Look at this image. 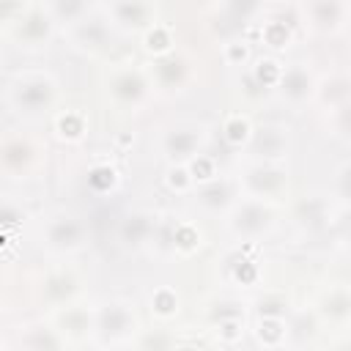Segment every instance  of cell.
<instances>
[{"label":"cell","mask_w":351,"mask_h":351,"mask_svg":"<svg viewBox=\"0 0 351 351\" xmlns=\"http://www.w3.org/2000/svg\"><path fill=\"white\" fill-rule=\"evenodd\" d=\"M14 110L25 115H44L55 101V80L49 74H19V80L8 90Z\"/></svg>","instance_id":"obj_1"},{"label":"cell","mask_w":351,"mask_h":351,"mask_svg":"<svg viewBox=\"0 0 351 351\" xmlns=\"http://www.w3.org/2000/svg\"><path fill=\"white\" fill-rule=\"evenodd\" d=\"M47 244L58 252H77L85 247V225L71 214L49 217L47 222Z\"/></svg>","instance_id":"obj_2"},{"label":"cell","mask_w":351,"mask_h":351,"mask_svg":"<svg viewBox=\"0 0 351 351\" xmlns=\"http://www.w3.org/2000/svg\"><path fill=\"white\" fill-rule=\"evenodd\" d=\"M271 217H274V214H271V206H269L266 200H255V197H250L247 203H241V206L233 211L230 225H233V230H236L239 236H244V239H255V236H261V233L269 230Z\"/></svg>","instance_id":"obj_3"},{"label":"cell","mask_w":351,"mask_h":351,"mask_svg":"<svg viewBox=\"0 0 351 351\" xmlns=\"http://www.w3.org/2000/svg\"><path fill=\"white\" fill-rule=\"evenodd\" d=\"M304 22H310V27L315 30H329V33H337L346 27V19H348V11L351 5L348 3H340V0H318V3H307V5H299Z\"/></svg>","instance_id":"obj_4"},{"label":"cell","mask_w":351,"mask_h":351,"mask_svg":"<svg viewBox=\"0 0 351 351\" xmlns=\"http://www.w3.org/2000/svg\"><path fill=\"white\" fill-rule=\"evenodd\" d=\"M274 85L282 93V99H288L291 104H302L315 93L318 82L313 80V74L304 63H291L288 69H280V77Z\"/></svg>","instance_id":"obj_5"},{"label":"cell","mask_w":351,"mask_h":351,"mask_svg":"<svg viewBox=\"0 0 351 351\" xmlns=\"http://www.w3.org/2000/svg\"><path fill=\"white\" fill-rule=\"evenodd\" d=\"M291 148V129L282 126V123H269V126H261L255 132V151L261 159H266L269 165H274L277 159L288 156L285 151Z\"/></svg>","instance_id":"obj_6"},{"label":"cell","mask_w":351,"mask_h":351,"mask_svg":"<svg viewBox=\"0 0 351 351\" xmlns=\"http://www.w3.org/2000/svg\"><path fill=\"white\" fill-rule=\"evenodd\" d=\"M318 313L337 329H346L348 315H351V299H348V285L346 282H332L329 291L318 302Z\"/></svg>","instance_id":"obj_7"},{"label":"cell","mask_w":351,"mask_h":351,"mask_svg":"<svg viewBox=\"0 0 351 351\" xmlns=\"http://www.w3.org/2000/svg\"><path fill=\"white\" fill-rule=\"evenodd\" d=\"M145 88H148V82L137 69H118L110 80V90L123 104H137L145 96Z\"/></svg>","instance_id":"obj_8"},{"label":"cell","mask_w":351,"mask_h":351,"mask_svg":"<svg viewBox=\"0 0 351 351\" xmlns=\"http://www.w3.org/2000/svg\"><path fill=\"white\" fill-rule=\"evenodd\" d=\"M132 326H134V313L129 310V304L115 302V304H107L99 313V329L104 335H110V337H126Z\"/></svg>","instance_id":"obj_9"},{"label":"cell","mask_w":351,"mask_h":351,"mask_svg":"<svg viewBox=\"0 0 351 351\" xmlns=\"http://www.w3.org/2000/svg\"><path fill=\"white\" fill-rule=\"evenodd\" d=\"M200 143H203V134H200L195 126L178 129V132L173 129V134L165 137V151H167L173 159H184V156H192L195 148H200Z\"/></svg>","instance_id":"obj_10"},{"label":"cell","mask_w":351,"mask_h":351,"mask_svg":"<svg viewBox=\"0 0 351 351\" xmlns=\"http://www.w3.org/2000/svg\"><path fill=\"white\" fill-rule=\"evenodd\" d=\"M148 219L151 217H145V214H134V217H129L123 222V239H126V244H143L151 236V222Z\"/></svg>","instance_id":"obj_11"},{"label":"cell","mask_w":351,"mask_h":351,"mask_svg":"<svg viewBox=\"0 0 351 351\" xmlns=\"http://www.w3.org/2000/svg\"><path fill=\"white\" fill-rule=\"evenodd\" d=\"M263 36H266V44H271V47H285V41L291 38V30H288L282 22L271 19V22H266Z\"/></svg>","instance_id":"obj_12"}]
</instances>
